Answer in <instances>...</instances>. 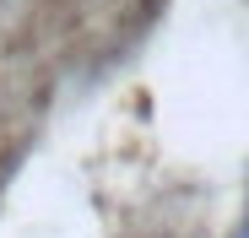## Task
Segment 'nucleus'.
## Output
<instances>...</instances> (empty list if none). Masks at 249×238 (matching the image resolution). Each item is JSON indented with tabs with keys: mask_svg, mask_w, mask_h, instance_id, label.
<instances>
[{
	"mask_svg": "<svg viewBox=\"0 0 249 238\" xmlns=\"http://www.w3.org/2000/svg\"><path fill=\"white\" fill-rule=\"evenodd\" d=\"M244 238H249V222H244Z\"/></svg>",
	"mask_w": 249,
	"mask_h": 238,
	"instance_id": "obj_1",
	"label": "nucleus"
}]
</instances>
